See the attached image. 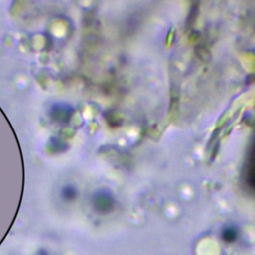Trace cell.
I'll return each mask as SVG.
<instances>
[{"label": "cell", "instance_id": "7a4b0ae2", "mask_svg": "<svg viewBox=\"0 0 255 255\" xmlns=\"http://www.w3.org/2000/svg\"><path fill=\"white\" fill-rule=\"evenodd\" d=\"M92 201L94 208L100 213H108L114 207V198L105 190L97 191L94 194Z\"/></svg>", "mask_w": 255, "mask_h": 255}, {"label": "cell", "instance_id": "277c9868", "mask_svg": "<svg viewBox=\"0 0 255 255\" xmlns=\"http://www.w3.org/2000/svg\"><path fill=\"white\" fill-rule=\"evenodd\" d=\"M222 238L225 242L231 243L234 242L237 238V231L235 228L233 227H226L223 231H222Z\"/></svg>", "mask_w": 255, "mask_h": 255}, {"label": "cell", "instance_id": "3957f363", "mask_svg": "<svg viewBox=\"0 0 255 255\" xmlns=\"http://www.w3.org/2000/svg\"><path fill=\"white\" fill-rule=\"evenodd\" d=\"M60 194H61V198L64 201L70 202L76 199L78 195V190L73 184H66L62 187Z\"/></svg>", "mask_w": 255, "mask_h": 255}, {"label": "cell", "instance_id": "6da1fadb", "mask_svg": "<svg viewBox=\"0 0 255 255\" xmlns=\"http://www.w3.org/2000/svg\"><path fill=\"white\" fill-rule=\"evenodd\" d=\"M73 114V108L66 103H55L49 111L52 121L60 124L67 123Z\"/></svg>", "mask_w": 255, "mask_h": 255}]
</instances>
